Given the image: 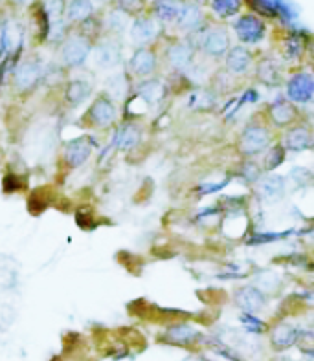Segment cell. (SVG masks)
<instances>
[{
  "label": "cell",
  "mask_w": 314,
  "mask_h": 361,
  "mask_svg": "<svg viewBox=\"0 0 314 361\" xmlns=\"http://www.w3.org/2000/svg\"><path fill=\"white\" fill-rule=\"evenodd\" d=\"M129 66H131L132 74H136V76H151L152 72H155V68H157V56H155L151 50H147V48H138V50L132 54L131 61H129Z\"/></svg>",
  "instance_id": "cell-14"
},
{
  "label": "cell",
  "mask_w": 314,
  "mask_h": 361,
  "mask_svg": "<svg viewBox=\"0 0 314 361\" xmlns=\"http://www.w3.org/2000/svg\"><path fill=\"white\" fill-rule=\"evenodd\" d=\"M233 31L243 45H258L267 37V24L258 15L246 13L233 22Z\"/></svg>",
  "instance_id": "cell-3"
},
{
  "label": "cell",
  "mask_w": 314,
  "mask_h": 361,
  "mask_svg": "<svg viewBox=\"0 0 314 361\" xmlns=\"http://www.w3.org/2000/svg\"><path fill=\"white\" fill-rule=\"evenodd\" d=\"M270 118L278 127H285L296 118V111L287 99H278L270 105Z\"/></svg>",
  "instance_id": "cell-26"
},
{
  "label": "cell",
  "mask_w": 314,
  "mask_h": 361,
  "mask_svg": "<svg viewBox=\"0 0 314 361\" xmlns=\"http://www.w3.org/2000/svg\"><path fill=\"white\" fill-rule=\"evenodd\" d=\"M175 24H177L182 31H188V33L201 30V28L206 24V15H204L201 4L193 2V0L182 2V4H180V11H178L177 15V20H175Z\"/></svg>",
  "instance_id": "cell-5"
},
{
  "label": "cell",
  "mask_w": 314,
  "mask_h": 361,
  "mask_svg": "<svg viewBox=\"0 0 314 361\" xmlns=\"http://www.w3.org/2000/svg\"><path fill=\"white\" fill-rule=\"evenodd\" d=\"M290 176H292L294 180L298 182L299 186H307V184L311 182V178H313L309 169H304V167H296V169H292Z\"/></svg>",
  "instance_id": "cell-37"
},
{
  "label": "cell",
  "mask_w": 314,
  "mask_h": 361,
  "mask_svg": "<svg viewBox=\"0 0 314 361\" xmlns=\"http://www.w3.org/2000/svg\"><path fill=\"white\" fill-rule=\"evenodd\" d=\"M258 77L261 83L269 86L281 85L283 76H281V68L274 59H263L258 66Z\"/></svg>",
  "instance_id": "cell-22"
},
{
  "label": "cell",
  "mask_w": 314,
  "mask_h": 361,
  "mask_svg": "<svg viewBox=\"0 0 314 361\" xmlns=\"http://www.w3.org/2000/svg\"><path fill=\"white\" fill-rule=\"evenodd\" d=\"M285 191V178L279 175H269L265 178H259L258 180V193L267 200H272V198H278V196L283 195Z\"/></svg>",
  "instance_id": "cell-20"
},
{
  "label": "cell",
  "mask_w": 314,
  "mask_h": 361,
  "mask_svg": "<svg viewBox=\"0 0 314 361\" xmlns=\"http://www.w3.org/2000/svg\"><path fill=\"white\" fill-rule=\"evenodd\" d=\"M198 337V332L189 325H173L166 330V339L173 345H189Z\"/></svg>",
  "instance_id": "cell-23"
},
{
  "label": "cell",
  "mask_w": 314,
  "mask_h": 361,
  "mask_svg": "<svg viewBox=\"0 0 314 361\" xmlns=\"http://www.w3.org/2000/svg\"><path fill=\"white\" fill-rule=\"evenodd\" d=\"M314 79L309 72H299L287 83V95L294 103H309L313 99Z\"/></svg>",
  "instance_id": "cell-8"
},
{
  "label": "cell",
  "mask_w": 314,
  "mask_h": 361,
  "mask_svg": "<svg viewBox=\"0 0 314 361\" xmlns=\"http://www.w3.org/2000/svg\"><path fill=\"white\" fill-rule=\"evenodd\" d=\"M129 22H131V15H129V13L118 10V8H112V10L109 11V15H107L105 26L107 30L111 31V33H114V35H122L123 31L127 30Z\"/></svg>",
  "instance_id": "cell-29"
},
{
  "label": "cell",
  "mask_w": 314,
  "mask_h": 361,
  "mask_svg": "<svg viewBox=\"0 0 314 361\" xmlns=\"http://www.w3.org/2000/svg\"><path fill=\"white\" fill-rule=\"evenodd\" d=\"M65 6L66 0H42L41 13L45 17L48 28L54 24H59L65 20ZM48 33V31H46Z\"/></svg>",
  "instance_id": "cell-25"
},
{
  "label": "cell",
  "mask_w": 314,
  "mask_h": 361,
  "mask_svg": "<svg viewBox=\"0 0 314 361\" xmlns=\"http://www.w3.org/2000/svg\"><path fill=\"white\" fill-rule=\"evenodd\" d=\"M114 141H116L118 149L129 151V149H132V147L140 141V129H138L136 125H123L122 129L116 132Z\"/></svg>",
  "instance_id": "cell-30"
},
{
  "label": "cell",
  "mask_w": 314,
  "mask_h": 361,
  "mask_svg": "<svg viewBox=\"0 0 314 361\" xmlns=\"http://www.w3.org/2000/svg\"><path fill=\"white\" fill-rule=\"evenodd\" d=\"M283 54L289 61H296L304 54V39L299 35H290L285 39Z\"/></svg>",
  "instance_id": "cell-32"
},
{
  "label": "cell",
  "mask_w": 314,
  "mask_h": 361,
  "mask_svg": "<svg viewBox=\"0 0 314 361\" xmlns=\"http://www.w3.org/2000/svg\"><path fill=\"white\" fill-rule=\"evenodd\" d=\"M112 2H114V8L125 11L129 15L142 10L143 6V0H112Z\"/></svg>",
  "instance_id": "cell-35"
},
{
  "label": "cell",
  "mask_w": 314,
  "mask_h": 361,
  "mask_svg": "<svg viewBox=\"0 0 314 361\" xmlns=\"http://www.w3.org/2000/svg\"><path fill=\"white\" fill-rule=\"evenodd\" d=\"M116 114V105L107 95L97 97L91 106V121L96 127H109L111 123H114Z\"/></svg>",
  "instance_id": "cell-10"
},
{
  "label": "cell",
  "mask_w": 314,
  "mask_h": 361,
  "mask_svg": "<svg viewBox=\"0 0 314 361\" xmlns=\"http://www.w3.org/2000/svg\"><path fill=\"white\" fill-rule=\"evenodd\" d=\"M226 186V182H221V184H204V186L198 187V191L203 193V195H208V193H215V191L223 189Z\"/></svg>",
  "instance_id": "cell-38"
},
{
  "label": "cell",
  "mask_w": 314,
  "mask_h": 361,
  "mask_svg": "<svg viewBox=\"0 0 314 361\" xmlns=\"http://www.w3.org/2000/svg\"><path fill=\"white\" fill-rule=\"evenodd\" d=\"M94 13L92 0H68L65 6V19L70 24H81Z\"/></svg>",
  "instance_id": "cell-16"
},
{
  "label": "cell",
  "mask_w": 314,
  "mask_h": 361,
  "mask_svg": "<svg viewBox=\"0 0 314 361\" xmlns=\"http://www.w3.org/2000/svg\"><path fill=\"white\" fill-rule=\"evenodd\" d=\"M285 160V149L283 147H274V149H270L269 152V158H267V161H265V167H267V171H274L276 167H279L281 163H283Z\"/></svg>",
  "instance_id": "cell-33"
},
{
  "label": "cell",
  "mask_w": 314,
  "mask_h": 361,
  "mask_svg": "<svg viewBox=\"0 0 314 361\" xmlns=\"http://www.w3.org/2000/svg\"><path fill=\"white\" fill-rule=\"evenodd\" d=\"M92 94V86L86 83V81L83 79H74L68 83V86H66V101H68V105L72 106H77L81 105V103H85L88 97H91Z\"/></svg>",
  "instance_id": "cell-21"
},
{
  "label": "cell",
  "mask_w": 314,
  "mask_h": 361,
  "mask_svg": "<svg viewBox=\"0 0 314 361\" xmlns=\"http://www.w3.org/2000/svg\"><path fill=\"white\" fill-rule=\"evenodd\" d=\"M270 339H272V345L278 351H283V348H289V346H292L294 343L298 342V332H296L294 326L281 323V325L274 328Z\"/></svg>",
  "instance_id": "cell-24"
},
{
  "label": "cell",
  "mask_w": 314,
  "mask_h": 361,
  "mask_svg": "<svg viewBox=\"0 0 314 361\" xmlns=\"http://www.w3.org/2000/svg\"><path fill=\"white\" fill-rule=\"evenodd\" d=\"M94 2V0H92ZM96 2H109V0H96Z\"/></svg>",
  "instance_id": "cell-40"
},
{
  "label": "cell",
  "mask_w": 314,
  "mask_h": 361,
  "mask_svg": "<svg viewBox=\"0 0 314 361\" xmlns=\"http://www.w3.org/2000/svg\"><path fill=\"white\" fill-rule=\"evenodd\" d=\"M241 323L244 325V328L252 334H261L265 330V323L261 319L253 316V314H249V312H244L243 316H241Z\"/></svg>",
  "instance_id": "cell-34"
},
{
  "label": "cell",
  "mask_w": 314,
  "mask_h": 361,
  "mask_svg": "<svg viewBox=\"0 0 314 361\" xmlns=\"http://www.w3.org/2000/svg\"><path fill=\"white\" fill-rule=\"evenodd\" d=\"M241 175H243L249 182H258L259 178H261V171H259L258 163H253V161L244 163L243 169H241Z\"/></svg>",
  "instance_id": "cell-36"
},
{
  "label": "cell",
  "mask_w": 314,
  "mask_h": 361,
  "mask_svg": "<svg viewBox=\"0 0 314 361\" xmlns=\"http://www.w3.org/2000/svg\"><path fill=\"white\" fill-rule=\"evenodd\" d=\"M92 54V42L85 35H68L63 39L61 61L68 68H77L85 65V61Z\"/></svg>",
  "instance_id": "cell-2"
},
{
  "label": "cell",
  "mask_w": 314,
  "mask_h": 361,
  "mask_svg": "<svg viewBox=\"0 0 314 361\" xmlns=\"http://www.w3.org/2000/svg\"><path fill=\"white\" fill-rule=\"evenodd\" d=\"M224 56H226V70L230 74H235V76L246 74L250 65H252V56L244 46H233Z\"/></svg>",
  "instance_id": "cell-13"
},
{
  "label": "cell",
  "mask_w": 314,
  "mask_h": 361,
  "mask_svg": "<svg viewBox=\"0 0 314 361\" xmlns=\"http://www.w3.org/2000/svg\"><path fill=\"white\" fill-rule=\"evenodd\" d=\"M180 0H155L151 8V17L160 24H173L180 11Z\"/></svg>",
  "instance_id": "cell-17"
},
{
  "label": "cell",
  "mask_w": 314,
  "mask_h": 361,
  "mask_svg": "<svg viewBox=\"0 0 314 361\" xmlns=\"http://www.w3.org/2000/svg\"><path fill=\"white\" fill-rule=\"evenodd\" d=\"M193 48L188 40H175L171 46L166 51V57H168L169 65L177 70H186L189 66V63L193 61Z\"/></svg>",
  "instance_id": "cell-12"
},
{
  "label": "cell",
  "mask_w": 314,
  "mask_h": 361,
  "mask_svg": "<svg viewBox=\"0 0 314 361\" xmlns=\"http://www.w3.org/2000/svg\"><path fill=\"white\" fill-rule=\"evenodd\" d=\"M283 145L294 152H301L307 151L313 147V134H311L309 129L305 127H296V129H290L285 136Z\"/></svg>",
  "instance_id": "cell-18"
},
{
  "label": "cell",
  "mask_w": 314,
  "mask_h": 361,
  "mask_svg": "<svg viewBox=\"0 0 314 361\" xmlns=\"http://www.w3.org/2000/svg\"><path fill=\"white\" fill-rule=\"evenodd\" d=\"M193 37H198L197 48L208 54L210 57H223L230 50V33L224 26H206L193 31Z\"/></svg>",
  "instance_id": "cell-1"
},
{
  "label": "cell",
  "mask_w": 314,
  "mask_h": 361,
  "mask_svg": "<svg viewBox=\"0 0 314 361\" xmlns=\"http://www.w3.org/2000/svg\"><path fill=\"white\" fill-rule=\"evenodd\" d=\"M131 40L136 46L143 48L146 45L152 42L158 35V22L151 15H138L131 24Z\"/></svg>",
  "instance_id": "cell-7"
},
{
  "label": "cell",
  "mask_w": 314,
  "mask_h": 361,
  "mask_svg": "<svg viewBox=\"0 0 314 361\" xmlns=\"http://www.w3.org/2000/svg\"><path fill=\"white\" fill-rule=\"evenodd\" d=\"M127 88H129V79L125 74L118 72L114 76L107 77L105 81V90L111 99H125Z\"/></svg>",
  "instance_id": "cell-28"
},
{
  "label": "cell",
  "mask_w": 314,
  "mask_h": 361,
  "mask_svg": "<svg viewBox=\"0 0 314 361\" xmlns=\"http://www.w3.org/2000/svg\"><path fill=\"white\" fill-rule=\"evenodd\" d=\"M92 59L100 68H112L122 61V45L114 39L102 40L100 45H96Z\"/></svg>",
  "instance_id": "cell-9"
},
{
  "label": "cell",
  "mask_w": 314,
  "mask_h": 361,
  "mask_svg": "<svg viewBox=\"0 0 314 361\" xmlns=\"http://www.w3.org/2000/svg\"><path fill=\"white\" fill-rule=\"evenodd\" d=\"M164 94H166V86L160 79H147L140 83L136 88V97L146 101L147 105L158 103L164 97Z\"/></svg>",
  "instance_id": "cell-19"
},
{
  "label": "cell",
  "mask_w": 314,
  "mask_h": 361,
  "mask_svg": "<svg viewBox=\"0 0 314 361\" xmlns=\"http://www.w3.org/2000/svg\"><path fill=\"white\" fill-rule=\"evenodd\" d=\"M17 6H26V4H30L31 0H13Z\"/></svg>",
  "instance_id": "cell-39"
},
{
  "label": "cell",
  "mask_w": 314,
  "mask_h": 361,
  "mask_svg": "<svg viewBox=\"0 0 314 361\" xmlns=\"http://www.w3.org/2000/svg\"><path fill=\"white\" fill-rule=\"evenodd\" d=\"M45 74V66L39 59H26L22 65L17 66L13 83H15L17 90H28L31 86L39 83Z\"/></svg>",
  "instance_id": "cell-6"
},
{
  "label": "cell",
  "mask_w": 314,
  "mask_h": 361,
  "mask_svg": "<svg viewBox=\"0 0 314 361\" xmlns=\"http://www.w3.org/2000/svg\"><path fill=\"white\" fill-rule=\"evenodd\" d=\"M281 284V277L274 271H261L256 277V288L261 291H276Z\"/></svg>",
  "instance_id": "cell-31"
},
{
  "label": "cell",
  "mask_w": 314,
  "mask_h": 361,
  "mask_svg": "<svg viewBox=\"0 0 314 361\" xmlns=\"http://www.w3.org/2000/svg\"><path fill=\"white\" fill-rule=\"evenodd\" d=\"M270 145V132L265 127H246L239 140V149L246 156L263 152Z\"/></svg>",
  "instance_id": "cell-4"
},
{
  "label": "cell",
  "mask_w": 314,
  "mask_h": 361,
  "mask_svg": "<svg viewBox=\"0 0 314 361\" xmlns=\"http://www.w3.org/2000/svg\"><path fill=\"white\" fill-rule=\"evenodd\" d=\"M92 145L88 143L86 138H79V140H72L66 143L65 147V160L70 167H81L88 156H91Z\"/></svg>",
  "instance_id": "cell-15"
},
{
  "label": "cell",
  "mask_w": 314,
  "mask_h": 361,
  "mask_svg": "<svg viewBox=\"0 0 314 361\" xmlns=\"http://www.w3.org/2000/svg\"><path fill=\"white\" fill-rule=\"evenodd\" d=\"M235 303L241 310L256 314V312L265 308V294L256 286H243L241 290L235 294Z\"/></svg>",
  "instance_id": "cell-11"
},
{
  "label": "cell",
  "mask_w": 314,
  "mask_h": 361,
  "mask_svg": "<svg viewBox=\"0 0 314 361\" xmlns=\"http://www.w3.org/2000/svg\"><path fill=\"white\" fill-rule=\"evenodd\" d=\"M244 0H210V8L219 19H232L237 17L243 10Z\"/></svg>",
  "instance_id": "cell-27"
}]
</instances>
